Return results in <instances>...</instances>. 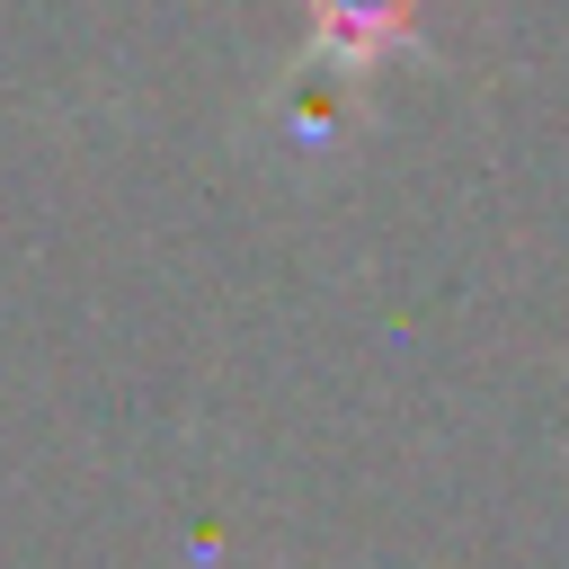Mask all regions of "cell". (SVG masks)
Wrapping results in <instances>:
<instances>
[{
  "instance_id": "obj_1",
  "label": "cell",
  "mask_w": 569,
  "mask_h": 569,
  "mask_svg": "<svg viewBox=\"0 0 569 569\" xmlns=\"http://www.w3.org/2000/svg\"><path fill=\"white\" fill-rule=\"evenodd\" d=\"M400 18H409V0H320V53L365 62V53H382L400 36Z\"/></svg>"
}]
</instances>
